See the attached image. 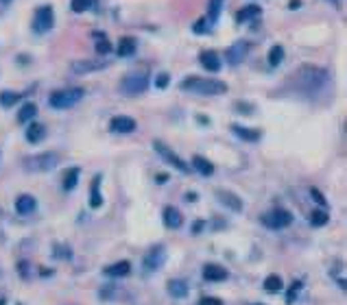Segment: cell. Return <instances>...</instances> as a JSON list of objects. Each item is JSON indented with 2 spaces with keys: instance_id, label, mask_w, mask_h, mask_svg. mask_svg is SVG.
Returning <instances> with one entry per match:
<instances>
[{
  "instance_id": "b9f144b4",
  "label": "cell",
  "mask_w": 347,
  "mask_h": 305,
  "mask_svg": "<svg viewBox=\"0 0 347 305\" xmlns=\"http://www.w3.org/2000/svg\"><path fill=\"white\" fill-rule=\"evenodd\" d=\"M255 305H260V303H255Z\"/></svg>"
},
{
  "instance_id": "836d02e7",
  "label": "cell",
  "mask_w": 347,
  "mask_h": 305,
  "mask_svg": "<svg viewBox=\"0 0 347 305\" xmlns=\"http://www.w3.org/2000/svg\"><path fill=\"white\" fill-rule=\"evenodd\" d=\"M90 5H92V0H72V11L75 13H83L85 9H90Z\"/></svg>"
},
{
  "instance_id": "d6a6232c",
  "label": "cell",
  "mask_w": 347,
  "mask_h": 305,
  "mask_svg": "<svg viewBox=\"0 0 347 305\" xmlns=\"http://www.w3.org/2000/svg\"><path fill=\"white\" fill-rule=\"evenodd\" d=\"M310 222L314 224V227H323V224L327 222V214H325V211H312Z\"/></svg>"
},
{
  "instance_id": "30bf717a",
  "label": "cell",
  "mask_w": 347,
  "mask_h": 305,
  "mask_svg": "<svg viewBox=\"0 0 347 305\" xmlns=\"http://www.w3.org/2000/svg\"><path fill=\"white\" fill-rule=\"evenodd\" d=\"M164 260H166V249L164 247H153L149 251L147 255H144V268L147 270H157L164 264Z\"/></svg>"
},
{
  "instance_id": "e575fe53",
  "label": "cell",
  "mask_w": 347,
  "mask_h": 305,
  "mask_svg": "<svg viewBox=\"0 0 347 305\" xmlns=\"http://www.w3.org/2000/svg\"><path fill=\"white\" fill-rule=\"evenodd\" d=\"M310 194H312V198H314V201H317V203L321 205V207H325V205H327V201L323 198V194H321V192H319L317 188H310Z\"/></svg>"
},
{
  "instance_id": "f1b7e54d",
  "label": "cell",
  "mask_w": 347,
  "mask_h": 305,
  "mask_svg": "<svg viewBox=\"0 0 347 305\" xmlns=\"http://www.w3.org/2000/svg\"><path fill=\"white\" fill-rule=\"evenodd\" d=\"M20 101V94L18 92H0V105H3V107H13V105H16Z\"/></svg>"
},
{
  "instance_id": "cb8c5ba5",
  "label": "cell",
  "mask_w": 347,
  "mask_h": 305,
  "mask_svg": "<svg viewBox=\"0 0 347 305\" xmlns=\"http://www.w3.org/2000/svg\"><path fill=\"white\" fill-rule=\"evenodd\" d=\"M129 270H131V264L122 260V262H116V264H111V266H107L105 268V273H107L109 277H127Z\"/></svg>"
},
{
  "instance_id": "d4e9b609",
  "label": "cell",
  "mask_w": 347,
  "mask_h": 305,
  "mask_svg": "<svg viewBox=\"0 0 347 305\" xmlns=\"http://www.w3.org/2000/svg\"><path fill=\"white\" fill-rule=\"evenodd\" d=\"M258 16H260V7L258 5H247L245 9H240L238 13H236V20L242 24V22H249V20H253Z\"/></svg>"
},
{
  "instance_id": "1f68e13d",
  "label": "cell",
  "mask_w": 347,
  "mask_h": 305,
  "mask_svg": "<svg viewBox=\"0 0 347 305\" xmlns=\"http://www.w3.org/2000/svg\"><path fill=\"white\" fill-rule=\"evenodd\" d=\"M282 59H284V48H282L280 44H277V46H273L271 52H268V63H271L273 68H275V65H280V63H282Z\"/></svg>"
},
{
  "instance_id": "ac0fdd59",
  "label": "cell",
  "mask_w": 347,
  "mask_h": 305,
  "mask_svg": "<svg viewBox=\"0 0 347 305\" xmlns=\"http://www.w3.org/2000/svg\"><path fill=\"white\" fill-rule=\"evenodd\" d=\"M181 214L177 211V207H164V224H166L168 229H177V227H181Z\"/></svg>"
},
{
  "instance_id": "f35d334b",
  "label": "cell",
  "mask_w": 347,
  "mask_h": 305,
  "mask_svg": "<svg viewBox=\"0 0 347 305\" xmlns=\"http://www.w3.org/2000/svg\"><path fill=\"white\" fill-rule=\"evenodd\" d=\"M297 7H301V3H299V0H293V3H291V9H297Z\"/></svg>"
},
{
  "instance_id": "60d3db41",
  "label": "cell",
  "mask_w": 347,
  "mask_h": 305,
  "mask_svg": "<svg viewBox=\"0 0 347 305\" xmlns=\"http://www.w3.org/2000/svg\"><path fill=\"white\" fill-rule=\"evenodd\" d=\"M11 3V0H0V5H9Z\"/></svg>"
},
{
  "instance_id": "8992f818",
  "label": "cell",
  "mask_w": 347,
  "mask_h": 305,
  "mask_svg": "<svg viewBox=\"0 0 347 305\" xmlns=\"http://www.w3.org/2000/svg\"><path fill=\"white\" fill-rule=\"evenodd\" d=\"M262 222L266 224L268 229H284L293 222V214L288 209H282V207H275L271 209L268 214L262 216Z\"/></svg>"
},
{
  "instance_id": "f546056e",
  "label": "cell",
  "mask_w": 347,
  "mask_h": 305,
  "mask_svg": "<svg viewBox=\"0 0 347 305\" xmlns=\"http://www.w3.org/2000/svg\"><path fill=\"white\" fill-rule=\"evenodd\" d=\"M264 288L268 292H280L282 290V277L280 275H268L264 279Z\"/></svg>"
},
{
  "instance_id": "6da1fadb",
  "label": "cell",
  "mask_w": 347,
  "mask_h": 305,
  "mask_svg": "<svg viewBox=\"0 0 347 305\" xmlns=\"http://www.w3.org/2000/svg\"><path fill=\"white\" fill-rule=\"evenodd\" d=\"M288 85L297 94L317 96L330 85V72L325 68H319V65H301V68H297L291 74Z\"/></svg>"
},
{
  "instance_id": "3957f363",
  "label": "cell",
  "mask_w": 347,
  "mask_h": 305,
  "mask_svg": "<svg viewBox=\"0 0 347 305\" xmlns=\"http://www.w3.org/2000/svg\"><path fill=\"white\" fill-rule=\"evenodd\" d=\"M85 90L81 88H70V90H59V92H52L48 96V105L55 109H70L72 105H77L79 101L83 98Z\"/></svg>"
},
{
  "instance_id": "83f0119b",
  "label": "cell",
  "mask_w": 347,
  "mask_h": 305,
  "mask_svg": "<svg viewBox=\"0 0 347 305\" xmlns=\"http://www.w3.org/2000/svg\"><path fill=\"white\" fill-rule=\"evenodd\" d=\"M225 0H210V5H207V22L210 24H214L216 20H219V13H221V7Z\"/></svg>"
},
{
  "instance_id": "484cf974",
  "label": "cell",
  "mask_w": 347,
  "mask_h": 305,
  "mask_svg": "<svg viewBox=\"0 0 347 305\" xmlns=\"http://www.w3.org/2000/svg\"><path fill=\"white\" fill-rule=\"evenodd\" d=\"M35 114H37V105L35 103H24L22 107H20L18 120L20 122H29V120H33V118H35Z\"/></svg>"
},
{
  "instance_id": "9a60e30c",
  "label": "cell",
  "mask_w": 347,
  "mask_h": 305,
  "mask_svg": "<svg viewBox=\"0 0 347 305\" xmlns=\"http://www.w3.org/2000/svg\"><path fill=\"white\" fill-rule=\"evenodd\" d=\"M199 61H201V65L207 72H219L221 70V59H219V55H216L214 50H203L201 57H199Z\"/></svg>"
},
{
  "instance_id": "74e56055",
  "label": "cell",
  "mask_w": 347,
  "mask_h": 305,
  "mask_svg": "<svg viewBox=\"0 0 347 305\" xmlns=\"http://www.w3.org/2000/svg\"><path fill=\"white\" fill-rule=\"evenodd\" d=\"M199 305H223V301L216 299V296H205V299H201Z\"/></svg>"
},
{
  "instance_id": "4dcf8cb0",
  "label": "cell",
  "mask_w": 347,
  "mask_h": 305,
  "mask_svg": "<svg viewBox=\"0 0 347 305\" xmlns=\"http://www.w3.org/2000/svg\"><path fill=\"white\" fill-rule=\"evenodd\" d=\"M96 52H98V55H101V57H105V55H109V52H111V44H109V39H105L103 35H101V33H96Z\"/></svg>"
},
{
  "instance_id": "603a6c76",
  "label": "cell",
  "mask_w": 347,
  "mask_h": 305,
  "mask_svg": "<svg viewBox=\"0 0 347 305\" xmlns=\"http://www.w3.org/2000/svg\"><path fill=\"white\" fill-rule=\"evenodd\" d=\"M137 48V42L133 37H122L118 44V57H131Z\"/></svg>"
},
{
  "instance_id": "2e32d148",
  "label": "cell",
  "mask_w": 347,
  "mask_h": 305,
  "mask_svg": "<svg viewBox=\"0 0 347 305\" xmlns=\"http://www.w3.org/2000/svg\"><path fill=\"white\" fill-rule=\"evenodd\" d=\"M203 277H205L207 281H225L227 270L223 266H219V264H207V266L203 268Z\"/></svg>"
},
{
  "instance_id": "e0dca14e",
  "label": "cell",
  "mask_w": 347,
  "mask_h": 305,
  "mask_svg": "<svg viewBox=\"0 0 347 305\" xmlns=\"http://www.w3.org/2000/svg\"><path fill=\"white\" fill-rule=\"evenodd\" d=\"M232 131L245 142H258L262 137V133L258 129H245V127H240V124H232Z\"/></svg>"
},
{
  "instance_id": "8d00e7d4",
  "label": "cell",
  "mask_w": 347,
  "mask_h": 305,
  "mask_svg": "<svg viewBox=\"0 0 347 305\" xmlns=\"http://www.w3.org/2000/svg\"><path fill=\"white\" fill-rule=\"evenodd\" d=\"M155 85H157V88H160V90H164V88H166V85H168V74H166V72H162V74L157 77Z\"/></svg>"
},
{
  "instance_id": "ba28073f",
  "label": "cell",
  "mask_w": 347,
  "mask_h": 305,
  "mask_svg": "<svg viewBox=\"0 0 347 305\" xmlns=\"http://www.w3.org/2000/svg\"><path fill=\"white\" fill-rule=\"evenodd\" d=\"M153 146H155V150H157V152H160V157L164 159V162H168L170 166H175V168H177V170H181V172H188V170H190V168H188V166H186V164H183V162H181V159H179V157H177V155H175V152H173V150H170V148L166 146V144H162L160 140H155V142H153Z\"/></svg>"
},
{
  "instance_id": "7a4b0ae2",
  "label": "cell",
  "mask_w": 347,
  "mask_h": 305,
  "mask_svg": "<svg viewBox=\"0 0 347 305\" xmlns=\"http://www.w3.org/2000/svg\"><path fill=\"white\" fill-rule=\"evenodd\" d=\"M183 92H194L201 96H221L227 92V85L219 81V79H201V77H188L186 81H181Z\"/></svg>"
},
{
  "instance_id": "5bb4252c",
  "label": "cell",
  "mask_w": 347,
  "mask_h": 305,
  "mask_svg": "<svg viewBox=\"0 0 347 305\" xmlns=\"http://www.w3.org/2000/svg\"><path fill=\"white\" fill-rule=\"evenodd\" d=\"M37 207V201L33 198L31 194H22V196H18V201H16V211L20 216H29L33 214Z\"/></svg>"
},
{
  "instance_id": "4316f807",
  "label": "cell",
  "mask_w": 347,
  "mask_h": 305,
  "mask_svg": "<svg viewBox=\"0 0 347 305\" xmlns=\"http://www.w3.org/2000/svg\"><path fill=\"white\" fill-rule=\"evenodd\" d=\"M79 175H81V170H79V168H70V170H65V175H63V190H72V188H77V183H79Z\"/></svg>"
},
{
  "instance_id": "277c9868",
  "label": "cell",
  "mask_w": 347,
  "mask_h": 305,
  "mask_svg": "<svg viewBox=\"0 0 347 305\" xmlns=\"http://www.w3.org/2000/svg\"><path fill=\"white\" fill-rule=\"evenodd\" d=\"M57 164H59L57 152H39V155H31L22 162L26 172H48L55 168Z\"/></svg>"
},
{
  "instance_id": "d590c367",
  "label": "cell",
  "mask_w": 347,
  "mask_h": 305,
  "mask_svg": "<svg viewBox=\"0 0 347 305\" xmlns=\"http://www.w3.org/2000/svg\"><path fill=\"white\" fill-rule=\"evenodd\" d=\"M207 24H210L207 20H205V18H201L199 22H196V24L192 26V31H194V33H205V31H207Z\"/></svg>"
},
{
  "instance_id": "ffe728a7",
  "label": "cell",
  "mask_w": 347,
  "mask_h": 305,
  "mask_svg": "<svg viewBox=\"0 0 347 305\" xmlns=\"http://www.w3.org/2000/svg\"><path fill=\"white\" fill-rule=\"evenodd\" d=\"M90 205L94 209H98L103 205V194H101V175L94 177V181H92V188H90Z\"/></svg>"
},
{
  "instance_id": "52a82bcc",
  "label": "cell",
  "mask_w": 347,
  "mask_h": 305,
  "mask_svg": "<svg viewBox=\"0 0 347 305\" xmlns=\"http://www.w3.org/2000/svg\"><path fill=\"white\" fill-rule=\"evenodd\" d=\"M55 24V13H52V7H42L35 13V20H33V31L35 33H48Z\"/></svg>"
},
{
  "instance_id": "d6986e66",
  "label": "cell",
  "mask_w": 347,
  "mask_h": 305,
  "mask_svg": "<svg viewBox=\"0 0 347 305\" xmlns=\"http://www.w3.org/2000/svg\"><path fill=\"white\" fill-rule=\"evenodd\" d=\"M168 294L175 299H186L188 296V283L183 279H170L168 281Z\"/></svg>"
},
{
  "instance_id": "9c48e42d",
  "label": "cell",
  "mask_w": 347,
  "mask_h": 305,
  "mask_svg": "<svg viewBox=\"0 0 347 305\" xmlns=\"http://www.w3.org/2000/svg\"><path fill=\"white\" fill-rule=\"evenodd\" d=\"M103 68H107V61H103V59H81V61L72 63L75 74H90V72H98Z\"/></svg>"
},
{
  "instance_id": "5b68a950",
  "label": "cell",
  "mask_w": 347,
  "mask_h": 305,
  "mask_svg": "<svg viewBox=\"0 0 347 305\" xmlns=\"http://www.w3.org/2000/svg\"><path fill=\"white\" fill-rule=\"evenodd\" d=\"M120 92L127 96H137L142 94V92H147L149 88V74L147 72H131V74H127L120 81Z\"/></svg>"
},
{
  "instance_id": "ab89813d",
  "label": "cell",
  "mask_w": 347,
  "mask_h": 305,
  "mask_svg": "<svg viewBox=\"0 0 347 305\" xmlns=\"http://www.w3.org/2000/svg\"><path fill=\"white\" fill-rule=\"evenodd\" d=\"M330 5H334V7H338V5H340V0H330Z\"/></svg>"
},
{
  "instance_id": "8fae6325",
  "label": "cell",
  "mask_w": 347,
  "mask_h": 305,
  "mask_svg": "<svg viewBox=\"0 0 347 305\" xmlns=\"http://www.w3.org/2000/svg\"><path fill=\"white\" fill-rule=\"evenodd\" d=\"M247 52H249V44L247 42H236V44H232L227 48V61H229V65H238V63H242L245 61V57H247Z\"/></svg>"
},
{
  "instance_id": "44dd1931",
  "label": "cell",
  "mask_w": 347,
  "mask_h": 305,
  "mask_svg": "<svg viewBox=\"0 0 347 305\" xmlns=\"http://www.w3.org/2000/svg\"><path fill=\"white\" fill-rule=\"evenodd\" d=\"M192 166H194V170L201 172L203 177H210V175L214 172L212 162H210V159H205V157H201V155H194V157H192Z\"/></svg>"
},
{
  "instance_id": "7c38bea8",
  "label": "cell",
  "mask_w": 347,
  "mask_h": 305,
  "mask_svg": "<svg viewBox=\"0 0 347 305\" xmlns=\"http://www.w3.org/2000/svg\"><path fill=\"white\" fill-rule=\"evenodd\" d=\"M109 129L114 133H133L135 131V120L129 116H114L109 122Z\"/></svg>"
},
{
  "instance_id": "7402d4cb",
  "label": "cell",
  "mask_w": 347,
  "mask_h": 305,
  "mask_svg": "<svg viewBox=\"0 0 347 305\" xmlns=\"http://www.w3.org/2000/svg\"><path fill=\"white\" fill-rule=\"evenodd\" d=\"M44 135H46V129H44V124H39V122H33L31 127L26 129V140H29L31 144L42 142Z\"/></svg>"
},
{
  "instance_id": "4fadbf2b",
  "label": "cell",
  "mask_w": 347,
  "mask_h": 305,
  "mask_svg": "<svg viewBox=\"0 0 347 305\" xmlns=\"http://www.w3.org/2000/svg\"><path fill=\"white\" fill-rule=\"evenodd\" d=\"M216 196H219V201H221L223 205H225V207L232 209V211H242V201L234 194V192L219 190V192H216Z\"/></svg>"
}]
</instances>
